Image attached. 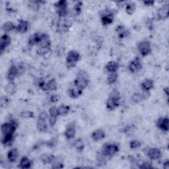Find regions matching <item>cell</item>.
Instances as JSON below:
<instances>
[{
  "label": "cell",
  "mask_w": 169,
  "mask_h": 169,
  "mask_svg": "<svg viewBox=\"0 0 169 169\" xmlns=\"http://www.w3.org/2000/svg\"><path fill=\"white\" fill-rule=\"evenodd\" d=\"M55 159V157L52 155H48V154H43L40 156V159L41 162L44 164H52Z\"/></svg>",
  "instance_id": "obj_24"
},
{
  "label": "cell",
  "mask_w": 169,
  "mask_h": 169,
  "mask_svg": "<svg viewBox=\"0 0 169 169\" xmlns=\"http://www.w3.org/2000/svg\"><path fill=\"white\" fill-rule=\"evenodd\" d=\"M108 98H111V99H115V100H120V94L119 92H118V91L114 90V91H111V92L109 93Z\"/></svg>",
  "instance_id": "obj_35"
},
{
  "label": "cell",
  "mask_w": 169,
  "mask_h": 169,
  "mask_svg": "<svg viewBox=\"0 0 169 169\" xmlns=\"http://www.w3.org/2000/svg\"><path fill=\"white\" fill-rule=\"evenodd\" d=\"M118 74L117 72H113V73H109V74L107 77V82L110 85H112L115 83L118 80Z\"/></svg>",
  "instance_id": "obj_30"
},
{
  "label": "cell",
  "mask_w": 169,
  "mask_h": 169,
  "mask_svg": "<svg viewBox=\"0 0 169 169\" xmlns=\"http://www.w3.org/2000/svg\"><path fill=\"white\" fill-rule=\"evenodd\" d=\"M141 146V143L138 140H132L130 143V147L131 149H136Z\"/></svg>",
  "instance_id": "obj_38"
},
{
  "label": "cell",
  "mask_w": 169,
  "mask_h": 169,
  "mask_svg": "<svg viewBox=\"0 0 169 169\" xmlns=\"http://www.w3.org/2000/svg\"><path fill=\"white\" fill-rule=\"evenodd\" d=\"M82 93H83V91L76 87L75 86L70 88L67 91V94L69 95V97H71V99H74L79 97L81 95Z\"/></svg>",
  "instance_id": "obj_16"
},
{
  "label": "cell",
  "mask_w": 169,
  "mask_h": 169,
  "mask_svg": "<svg viewBox=\"0 0 169 169\" xmlns=\"http://www.w3.org/2000/svg\"><path fill=\"white\" fill-rule=\"evenodd\" d=\"M141 99H142V100H145L148 99L150 96H151V93L149 91H143V93H141Z\"/></svg>",
  "instance_id": "obj_46"
},
{
  "label": "cell",
  "mask_w": 169,
  "mask_h": 169,
  "mask_svg": "<svg viewBox=\"0 0 169 169\" xmlns=\"http://www.w3.org/2000/svg\"><path fill=\"white\" fill-rule=\"evenodd\" d=\"M11 39L10 36L7 34L2 35L0 40V52L3 54V51L11 44Z\"/></svg>",
  "instance_id": "obj_7"
},
{
  "label": "cell",
  "mask_w": 169,
  "mask_h": 169,
  "mask_svg": "<svg viewBox=\"0 0 169 169\" xmlns=\"http://www.w3.org/2000/svg\"><path fill=\"white\" fill-rule=\"evenodd\" d=\"M164 92H165L166 95L167 96V97H168L169 93H168V87H166V88H164Z\"/></svg>",
  "instance_id": "obj_52"
},
{
  "label": "cell",
  "mask_w": 169,
  "mask_h": 169,
  "mask_svg": "<svg viewBox=\"0 0 169 169\" xmlns=\"http://www.w3.org/2000/svg\"><path fill=\"white\" fill-rule=\"evenodd\" d=\"M138 48L139 52L143 56H147L152 52L151 43L147 40H144L139 42Z\"/></svg>",
  "instance_id": "obj_6"
},
{
  "label": "cell",
  "mask_w": 169,
  "mask_h": 169,
  "mask_svg": "<svg viewBox=\"0 0 169 169\" xmlns=\"http://www.w3.org/2000/svg\"><path fill=\"white\" fill-rule=\"evenodd\" d=\"M18 126H19V123L16 120H11L10 122L4 123L1 127V131L3 135L13 134Z\"/></svg>",
  "instance_id": "obj_2"
},
{
  "label": "cell",
  "mask_w": 169,
  "mask_h": 169,
  "mask_svg": "<svg viewBox=\"0 0 169 169\" xmlns=\"http://www.w3.org/2000/svg\"><path fill=\"white\" fill-rule=\"evenodd\" d=\"M2 29L6 33H9V32L16 30V26L12 22L7 21L3 25Z\"/></svg>",
  "instance_id": "obj_28"
},
{
  "label": "cell",
  "mask_w": 169,
  "mask_h": 169,
  "mask_svg": "<svg viewBox=\"0 0 169 169\" xmlns=\"http://www.w3.org/2000/svg\"><path fill=\"white\" fill-rule=\"evenodd\" d=\"M147 156L151 160H157L161 159L162 156V153L161 150L157 148H151L148 151Z\"/></svg>",
  "instance_id": "obj_13"
},
{
  "label": "cell",
  "mask_w": 169,
  "mask_h": 169,
  "mask_svg": "<svg viewBox=\"0 0 169 169\" xmlns=\"http://www.w3.org/2000/svg\"><path fill=\"white\" fill-rule=\"evenodd\" d=\"M58 115L59 116H65L69 113L70 111V107L67 105H61L59 107H58Z\"/></svg>",
  "instance_id": "obj_29"
},
{
  "label": "cell",
  "mask_w": 169,
  "mask_h": 169,
  "mask_svg": "<svg viewBox=\"0 0 169 169\" xmlns=\"http://www.w3.org/2000/svg\"><path fill=\"white\" fill-rule=\"evenodd\" d=\"M41 35L40 33H36L29 36L28 40V44L30 46H33L36 44H38L41 38Z\"/></svg>",
  "instance_id": "obj_18"
},
{
  "label": "cell",
  "mask_w": 169,
  "mask_h": 169,
  "mask_svg": "<svg viewBox=\"0 0 169 169\" xmlns=\"http://www.w3.org/2000/svg\"><path fill=\"white\" fill-rule=\"evenodd\" d=\"M139 168H143V169H149V168H153V166L152 165V164L149 162H145L143 163L142 164H141L138 167Z\"/></svg>",
  "instance_id": "obj_44"
},
{
  "label": "cell",
  "mask_w": 169,
  "mask_h": 169,
  "mask_svg": "<svg viewBox=\"0 0 169 169\" xmlns=\"http://www.w3.org/2000/svg\"><path fill=\"white\" fill-rule=\"evenodd\" d=\"M17 76H19L17 67L15 65H12L7 71V78L9 80V81H14L15 77Z\"/></svg>",
  "instance_id": "obj_14"
},
{
  "label": "cell",
  "mask_w": 169,
  "mask_h": 169,
  "mask_svg": "<svg viewBox=\"0 0 169 169\" xmlns=\"http://www.w3.org/2000/svg\"><path fill=\"white\" fill-rule=\"evenodd\" d=\"M16 89L17 86L14 81H9V83L5 87L6 92L10 95H14L16 93Z\"/></svg>",
  "instance_id": "obj_21"
},
{
  "label": "cell",
  "mask_w": 169,
  "mask_h": 169,
  "mask_svg": "<svg viewBox=\"0 0 169 169\" xmlns=\"http://www.w3.org/2000/svg\"><path fill=\"white\" fill-rule=\"evenodd\" d=\"M64 135L67 139H71L75 138L76 135V130L74 123H70L67 126Z\"/></svg>",
  "instance_id": "obj_10"
},
{
  "label": "cell",
  "mask_w": 169,
  "mask_h": 169,
  "mask_svg": "<svg viewBox=\"0 0 169 169\" xmlns=\"http://www.w3.org/2000/svg\"><path fill=\"white\" fill-rule=\"evenodd\" d=\"M156 126L158 128L164 131L169 130V120L168 118H159L156 122Z\"/></svg>",
  "instance_id": "obj_8"
},
{
  "label": "cell",
  "mask_w": 169,
  "mask_h": 169,
  "mask_svg": "<svg viewBox=\"0 0 169 169\" xmlns=\"http://www.w3.org/2000/svg\"><path fill=\"white\" fill-rule=\"evenodd\" d=\"M39 47L51 48V40L50 39L49 35L47 34H42L40 42L38 44Z\"/></svg>",
  "instance_id": "obj_12"
},
{
  "label": "cell",
  "mask_w": 169,
  "mask_h": 169,
  "mask_svg": "<svg viewBox=\"0 0 169 169\" xmlns=\"http://www.w3.org/2000/svg\"><path fill=\"white\" fill-rule=\"evenodd\" d=\"M169 15V5H165L161 7L157 11V17L159 20H165L168 17Z\"/></svg>",
  "instance_id": "obj_9"
},
{
  "label": "cell",
  "mask_w": 169,
  "mask_h": 169,
  "mask_svg": "<svg viewBox=\"0 0 169 169\" xmlns=\"http://www.w3.org/2000/svg\"><path fill=\"white\" fill-rule=\"evenodd\" d=\"M74 147H75V149L78 151H82L84 149L85 147V145L83 141H82V139H77L75 143H74Z\"/></svg>",
  "instance_id": "obj_33"
},
{
  "label": "cell",
  "mask_w": 169,
  "mask_h": 169,
  "mask_svg": "<svg viewBox=\"0 0 169 169\" xmlns=\"http://www.w3.org/2000/svg\"><path fill=\"white\" fill-rule=\"evenodd\" d=\"M49 115H50V116L58 118V116H59L58 107H52L50 108L49 110Z\"/></svg>",
  "instance_id": "obj_40"
},
{
  "label": "cell",
  "mask_w": 169,
  "mask_h": 169,
  "mask_svg": "<svg viewBox=\"0 0 169 169\" xmlns=\"http://www.w3.org/2000/svg\"><path fill=\"white\" fill-rule=\"evenodd\" d=\"M118 151L119 147L116 144H105L103 146L101 153L107 157H111L116 155Z\"/></svg>",
  "instance_id": "obj_5"
},
{
  "label": "cell",
  "mask_w": 169,
  "mask_h": 169,
  "mask_svg": "<svg viewBox=\"0 0 169 169\" xmlns=\"http://www.w3.org/2000/svg\"><path fill=\"white\" fill-rule=\"evenodd\" d=\"M116 30V32H118V36H119V37L120 38L127 37V36L130 34V31L128 30H126L124 26H118Z\"/></svg>",
  "instance_id": "obj_27"
},
{
  "label": "cell",
  "mask_w": 169,
  "mask_h": 169,
  "mask_svg": "<svg viewBox=\"0 0 169 169\" xmlns=\"http://www.w3.org/2000/svg\"><path fill=\"white\" fill-rule=\"evenodd\" d=\"M58 143V141L55 138H52L51 139H50L46 142V145L50 148H54L56 146Z\"/></svg>",
  "instance_id": "obj_41"
},
{
  "label": "cell",
  "mask_w": 169,
  "mask_h": 169,
  "mask_svg": "<svg viewBox=\"0 0 169 169\" xmlns=\"http://www.w3.org/2000/svg\"><path fill=\"white\" fill-rule=\"evenodd\" d=\"M56 51L58 56H62V55H63V54H64V47L61 45L58 46V47L56 48Z\"/></svg>",
  "instance_id": "obj_47"
},
{
  "label": "cell",
  "mask_w": 169,
  "mask_h": 169,
  "mask_svg": "<svg viewBox=\"0 0 169 169\" xmlns=\"http://www.w3.org/2000/svg\"><path fill=\"white\" fill-rule=\"evenodd\" d=\"M55 7L56 8L57 13L59 17L63 18L68 15V9H67V2L65 0L59 1L55 3Z\"/></svg>",
  "instance_id": "obj_4"
},
{
  "label": "cell",
  "mask_w": 169,
  "mask_h": 169,
  "mask_svg": "<svg viewBox=\"0 0 169 169\" xmlns=\"http://www.w3.org/2000/svg\"><path fill=\"white\" fill-rule=\"evenodd\" d=\"M163 167L164 168L166 169H168L169 168V161H167L164 163V164H163Z\"/></svg>",
  "instance_id": "obj_51"
},
{
  "label": "cell",
  "mask_w": 169,
  "mask_h": 169,
  "mask_svg": "<svg viewBox=\"0 0 169 169\" xmlns=\"http://www.w3.org/2000/svg\"><path fill=\"white\" fill-rule=\"evenodd\" d=\"M18 157H19V152L17 149H11L7 153V159L9 162L11 163H15Z\"/></svg>",
  "instance_id": "obj_17"
},
{
  "label": "cell",
  "mask_w": 169,
  "mask_h": 169,
  "mask_svg": "<svg viewBox=\"0 0 169 169\" xmlns=\"http://www.w3.org/2000/svg\"><path fill=\"white\" fill-rule=\"evenodd\" d=\"M143 3L145 4V6H152L154 5L155 2L154 1H145L143 2Z\"/></svg>",
  "instance_id": "obj_50"
},
{
  "label": "cell",
  "mask_w": 169,
  "mask_h": 169,
  "mask_svg": "<svg viewBox=\"0 0 169 169\" xmlns=\"http://www.w3.org/2000/svg\"><path fill=\"white\" fill-rule=\"evenodd\" d=\"M48 91H56L58 88V85L56 83V81L54 79H52L48 81L47 83Z\"/></svg>",
  "instance_id": "obj_34"
},
{
  "label": "cell",
  "mask_w": 169,
  "mask_h": 169,
  "mask_svg": "<svg viewBox=\"0 0 169 169\" xmlns=\"http://www.w3.org/2000/svg\"><path fill=\"white\" fill-rule=\"evenodd\" d=\"M105 132L102 129H98L95 130L92 134V138L95 141H99L103 140L105 138Z\"/></svg>",
  "instance_id": "obj_20"
},
{
  "label": "cell",
  "mask_w": 169,
  "mask_h": 169,
  "mask_svg": "<svg viewBox=\"0 0 169 169\" xmlns=\"http://www.w3.org/2000/svg\"><path fill=\"white\" fill-rule=\"evenodd\" d=\"M32 165V162L30 161V159L26 157H22L21 159L19 167L21 168L26 169L30 168Z\"/></svg>",
  "instance_id": "obj_23"
},
{
  "label": "cell",
  "mask_w": 169,
  "mask_h": 169,
  "mask_svg": "<svg viewBox=\"0 0 169 169\" xmlns=\"http://www.w3.org/2000/svg\"><path fill=\"white\" fill-rule=\"evenodd\" d=\"M36 126H37V129L38 131L41 132H44L48 130V126L46 124V121L44 120H38L37 124H36Z\"/></svg>",
  "instance_id": "obj_31"
},
{
  "label": "cell",
  "mask_w": 169,
  "mask_h": 169,
  "mask_svg": "<svg viewBox=\"0 0 169 169\" xmlns=\"http://www.w3.org/2000/svg\"><path fill=\"white\" fill-rule=\"evenodd\" d=\"M9 102H10V99H8L7 97L6 96H3L1 97V100H0V104H1L2 107H6L8 104Z\"/></svg>",
  "instance_id": "obj_42"
},
{
  "label": "cell",
  "mask_w": 169,
  "mask_h": 169,
  "mask_svg": "<svg viewBox=\"0 0 169 169\" xmlns=\"http://www.w3.org/2000/svg\"><path fill=\"white\" fill-rule=\"evenodd\" d=\"M141 68V63L139 58H135L134 60H132L128 66V69L131 73H136L139 71Z\"/></svg>",
  "instance_id": "obj_11"
},
{
  "label": "cell",
  "mask_w": 169,
  "mask_h": 169,
  "mask_svg": "<svg viewBox=\"0 0 169 169\" xmlns=\"http://www.w3.org/2000/svg\"><path fill=\"white\" fill-rule=\"evenodd\" d=\"M20 117L24 119H29L34 117V114L31 111H23L20 114Z\"/></svg>",
  "instance_id": "obj_37"
},
{
  "label": "cell",
  "mask_w": 169,
  "mask_h": 169,
  "mask_svg": "<svg viewBox=\"0 0 169 169\" xmlns=\"http://www.w3.org/2000/svg\"><path fill=\"white\" fill-rule=\"evenodd\" d=\"M118 68H119V64L118 63L115 61H110L107 63L106 66L107 71L108 73H113L117 72Z\"/></svg>",
  "instance_id": "obj_22"
},
{
  "label": "cell",
  "mask_w": 169,
  "mask_h": 169,
  "mask_svg": "<svg viewBox=\"0 0 169 169\" xmlns=\"http://www.w3.org/2000/svg\"><path fill=\"white\" fill-rule=\"evenodd\" d=\"M81 6H82V2H79L75 4L74 7V11H75V13H76V15H79L81 11Z\"/></svg>",
  "instance_id": "obj_43"
},
{
  "label": "cell",
  "mask_w": 169,
  "mask_h": 169,
  "mask_svg": "<svg viewBox=\"0 0 169 169\" xmlns=\"http://www.w3.org/2000/svg\"><path fill=\"white\" fill-rule=\"evenodd\" d=\"M120 100L108 98L107 100V108L109 111H114L119 107Z\"/></svg>",
  "instance_id": "obj_19"
},
{
  "label": "cell",
  "mask_w": 169,
  "mask_h": 169,
  "mask_svg": "<svg viewBox=\"0 0 169 169\" xmlns=\"http://www.w3.org/2000/svg\"><path fill=\"white\" fill-rule=\"evenodd\" d=\"M50 50H51V48H41L39 47L37 50H36V53H37L38 55L39 56H44V55L47 54L48 53H49L50 52Z\"/></svg>",
  "instance_id": "obj_36"
},
{
  "label": "cell",
  "mask_w": 169,
  "mask_h": 169,
  "mask_svg": "<svg viewBox=\"0 0 169 169\" xmlns=\"http://www.w3.org/2000/svg\"><path fill=\"white\" fill-rule=\"evenodd\" d=\"M136 10V6L134 3H127L126 7V11L128 15H133L135 13Z\"/></svg>",
  "instance_id": "obj_32"
},
{
  "label": "cell",
  "mask_w": 169,
  "mask_h": 169,
  "mask_svg": "<svg viewBox=\"0 0 169 169\" xmlns=\"http://www.w3.org/2000/svg\"><path fill=\"white\" fill-rule=\"evenodd\" d=\"M48 121H49V124L51 126H54L55 124H56V121H57V118L56 117H52V116H50L48 118Z\"/></svg>",
  "instance_id": "obj_48"
},
{
  "label": "cell",
  "mask_w": 169,
  "mask_h": 169,
  "mask_svg": "<svg viewBox=\"0 0 169 169\" xmlns=\"http://www.w3.org/2000/svg\"><path fill=\"white\" fill-rule=\"evenodd\" d=\"M29 28V23L25 20H20L19 23L16 26V30L18 33H25Z\"/></svg>",
  "instance_id": "obj_15"
},
{
  "label": "cell",
  "mask_w": 169,
  "mask_h": 169,
  "mask_svg": "<svg viewBox=\"0 0 169 169\" xmlns=\"http://www.w3.org/2000/svg\"><path fill=\"white\" fill-rule=\"evenodd\" d=\"M49 118V115L46 112H41L39 116H38V120H44V121H47Z\"/></svg>",
  "instance_id": "obj_45"
},
{
  "label": "cell",
  "mask_w": 169,
  "mask_h": 169,
  "mask_svg": "<svg viewBox=\"0 0 169 169\" xmlns=\"http://www.w3.org/2000/svg\"><path fill=\"white\" fill-rule=\"evenodd\" d=\"M131 100L134 103H139L142 100L141 99V95L139 93H134L131 97Z\"/></svg>",
  "instance_id": "obj_39"
},
{
  "label": "cell",
  "mask_w": 169,
  "mask_h": 169,
  "mask_svg": "<svg viewBox=\"0 0 169 169\" xmlns=\"http://www.w3.org/2000/svg\"><path fill=\"white\" fill-rule=\"evenodd\" d=\"M13 140H14V136L13 134H7L3 136L2 139V143L5 146H10L12 144Z\"/></svg>",
  "instance_id": "obj_25"
},
{
  "label": "cell",
  "mask_w": 169,
  "mask_h": 169,
  "mask_svg": "<svg viewBox=\"0 0 169 169\" xmlns=\"http://www.w3.org/2000/svg\"><path fill=\"white\" fill-rule=\"evenodd\" d=\"M141 89L143 91H149L154 87V83L151 79H145L141 85Z\"/></svg>",
  "instance_id": "obj_26"
},
{
  "label": "cell",
  "mask_w": 169,
  "mask_h": 169,
  "mask_svg": "<svg viewBox=\"0 0 169 169\" xmlns=\"http://www.w3.org/2000/svg\"><path fill=\"white\" fill-rule=\"evenodd\" d=\"M81 59V56L78 52L75 50H71L67 53L66 57V63L68 68L74 67L77 62H78Z\"/></svg>",
  "instance_id": "obj_3"
},
{
  "label": "cell",
  "mask_w": 169,
  "mask_h": 169,
  "mask_svg": "<svg viewBox=\"0 0 169 169\" xmlns=\"http://www.w3.org/2000/svg\"><path fill=\"white\" fill-rule=\"evenodd\" d=\"M89 83V78L87 73L81 70L77 73L76 78L74 81V86L76 87L83 91Z\"/></svg>",
  "instance_id": "obj_1"
},
{
  "label": "cell",
  "mask_w": 169,
  "mask_h": 169,
  "mask_svg": "<svg viewBox=\"0 0 169 169\" xmlns=\"http://www.w3.org/2000/svg\"><path fill=\"white\" fill-rule=\"evenodd\" d=\"M58 99H59L57 95H52V97H51V98H50V100H51V102L54 103H56L58 101Z\"/></svg>",
  "instance_id": "obj_49"
}]
</instances>
